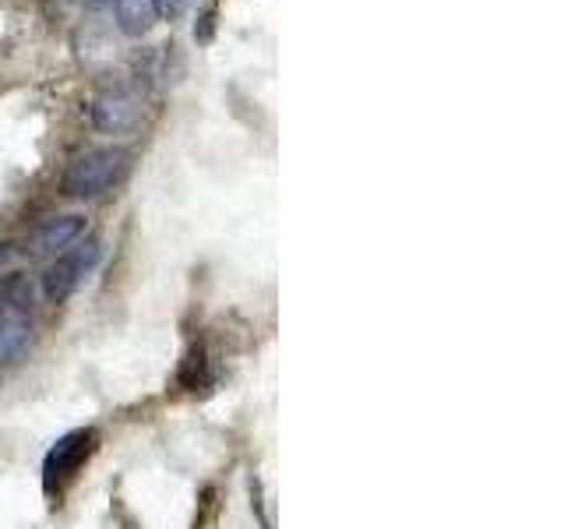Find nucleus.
Masks as SVG:
<instances>
[{"mask_svg": "<svg viewBox=\"0 0 564 529\" xmlns=\"http://www.w3.org/2000/svg\"><path fill=\"white\" fill-rule=\"evenodd\" d=\"M181 385L187 388V392H198V388L212 385V375H208V357L202 346H194L184 364H181Z\"/></svg>", "mask_w": 564, "mask_h": 529, "instance_id": "nucleus-8", "label": "nucleus"}, {"mask_svg": "<svg viewBox=\"0 0 564 529\" xmlns=\"http://www.w3.org/2000/svg\"><path fill=\"white\" fill-rule=\"evenodd\" d=\"M29 346H32V328H29L25 317L0 314V367H8L18 357H25Z\"/></svg>", "mask_w": 564, "mask_h": 529, "instance_id": "nucleus-7", "label": "nucleus"}, {"mask_svg": "<svg viewBox=\"0 0 564 529\" xmlns=\"http://www.w3.org/2000/svg\"><path fill=\"white\" fill-rule=\"evenodd\" d=\"M96 449H99V434L93 428H78L57 438V445L43 458V490L50 498H61V494L75 484V476L85 469L88 458L96 455Z\"/></svg>", "mask_w": 564, "mask_h": 529, "instance_id": "nucleus-2", "label": "nucleus"}, {"mask_svg": "<svg viewBox=\"0 0 564 529\" xmlns=\"http://www.w3.org/2000/svg\"><path fill=\"white\" fill-rule=\"evenodd\" d=\"M99 258H102V244L96 237H85L75 247H67L64 255H57V261H53L46 269V276H43L46 300H53V304H64V300L96 272Z\"/></svg>", "mask_w": 564, "mask_h": 529, "instance_id": "nucleus-3", "label": "nucleus"}, {"mask_svg": "<svg viewBox=\"0 0 564 529\" xmlns=\"http://www.w3.org/2000/svg\"><path fill=\"white\" fill-rule=\"evenodd\" d=\"M11 255H14V247L8 244V240H0V272L8 269V261H11Z\"/></svg>", "mask_w": 564, "mask_h": 529, "instance_id": "nucleus-11", "label": "nucleus"}, {"mask_svg": "<svg viewBox=\"0 0 564 529\" xmlns=\"http://www.w3.org/2000/svg\"><path fill=\"white\" fill-rule=\"evenodd\" d=\"M134 166V152L123 145H102V149H88L78 159H70V166L64 170L61 191L75 202H93L110 194L131 176Z\"/></svg>", "mask_w": 564, "mask_h": 529, "instance_id": "nucleus-1", "label": "nucleus"}, {"mask_svg": "<svg viewBox=\"0 0 564 529\" xmlns=\"http://www.w3.org/2000/svg\"><path fill=\"white\" fill-rule=\"evenodd\" d=\"M113 14H117L120 32L131 35V40H141L145 32H152L159 18L152 0H113Z\"/></svg>", "mask_w": 564, "mask_h": 529, "instance_id": "nucleus-6", "label": "nucleus"}, {"mask_svg": "<svg viewBox=\"0 0 564 529\" xmlns=\"http://www.w3.org/2000/svg\"><path fill=\"white\" fill-rule=\"evenodd\" d=\"M93 123L102 134H123L141 123V99L128 88H110L93 102Z\"/></svg>", "mask_w": 564, "mask_h": 529, "instance_id": "nucleus-4", "label": "nucleus"}, {"mask_svg": "<svg viewBox=\"0 0 564 529\" xmlns=\"http://www.w3.org/2000/svg\"><path fill=\"white\" fill-rule=\"evenodd\" d=\"M85 237V216H53L32 234V251L35 255H64L67 247H75Z\"/></svg>", "mask_w": 564, "mask_h": 529, "instance_id": "nucleus-5", "label": "nucleus"}, {"mask_svg": "<svg viewBox=\"0 0 564 529\" xmlns=\"http://www.w3.org/2000/svg\"><path fill=\"white\" fill-rule=\"evenodd\" d=\"M155 4V14L159 18H166V22H176L187 8H191V0H152Z\"/></svg>", "mask_w": 564, "mask_h": 529, "instance_id": "nucleus-10", "label": "nucleus"}, {"mask_svg": "<svg viewBox=\"0 0 564 529\" xmlns=\"http://www.w3.org/2000/svg\"><path fill=\"white\" fill-rule=\"evenodd\" d=\"M29 304H32V293H29L22 276H8L4 282H0V307H4V314L18 317L14 311H22Z\"/></svg>", "mask_w": 564, "mask_h": 529, "instance_id": "nucleus-9", "label": "nucleus"}]
</instances>
